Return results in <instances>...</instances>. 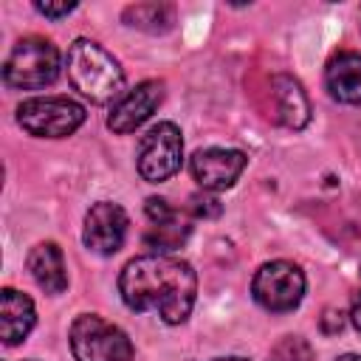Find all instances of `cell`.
I'll return each instance as SVG.
<instances>
[{
    "label": "cell",
    "mask_w": 361,
    "mask_h": 361,
    "mask_svg": "<svg viewBox=\"0 0 361 361\" xmlns=\"http://www.w3.org/2000/svg\"><path fill=\"white\" fill-rule=\"evenodd\" d=\"M336 361H361V355H355V353H344V355H338Z\"/></svg>",
    "instance_id": "obj_21"
},
{
    "label": "cell",
    "mask_w": 361,
    "mask_h": 361,
    "mask_svg": "<svg viewBox=\"0 0 361 361\" xmlns=\"http://www.w3.org/2000/svg\"><path fill=\"white\" fill-rule=\"evenodd\" d=\"M245 164H248V158L240 149L206 147L189 158V172L206 192H223V189L234 186V180L243 175Z\"/></svg>",
    "instance_id": "obj_9"
},
{
    "label": "cell",
    "mask_w": 361,
    "mask_h": 361,
    "mask_svg": "<svg viewBox=\"0 0 361 361\" xmlns=\"http://www.w3.org/2000/svg\"><path fill=\"white\" fill-rule=\"evenodd\" d=\"M118 293L135 313L155 310L166 324H183L195 307L197 276L180 257L144 254L121 268Z\"/></svg>",
    "instance_id": "obj_1"
},
{
    "label": "cell",
    "mask_w": 361,
    "mask_h": 361,
    "mask_svg": "<svg viewBox=\"0 0 361 361\" xmlns=\"http://www.w3.org/2000/svg\"><path fill=\"white\" fill-rule=\"evenodd\" d=\"M121 20L130 28H138L147 34H166L175 25V8L166 3H135L124 8Z\"/></svg>",
    "instance_id": "obj_15"
},
{
    "label": "cell",
    "mask_w": 361,
    "mask_h": 361,
    "mask_svg": "<svg viewBox=\"0 0 361 361\" xmlns=\"http://www.w3.org/2000/svg\"><path fill=\"white\" fill-rule=\"evenodd\" d=\"M324 87L341 104H361V54H336L324 68Z\"/></svg>",
    "instance_id": "obj_12"
},
{
    "label": "cell",
    "mask_w": 361,
    "mask_h": 361,
    "mask_svg": "<svg viewBox=\"0 0 361 361\" xmlns=\"http://www.w3.org/2000/svg\"><path fill=\"white\" fill-rule=\"evenodd\" d=\"M62 71L59 48L45 37L20 39L3 62V82L20 90H37L51 85Z\"/></svg>",
    "instance_id": "obj_3"
},
{
    "label": "cell",
    "mask_w": 361,
    "mask_h": 361,
    "mask_svg": "<svg viewBox=\"0 0 361 361\" xmlns=\"http://www.w3.org/2000/svg\"><path fill=\"white\" fill-rule=\"evenodd\" d=\"M350 319H353V327L358 330V336H361V290L353 296V307H350Z\"/></svg>",
    "instance_id": "obj_20"
},
{
    "label": "cell",
    "mask_w": 361,
    "mask_h": 361,
    "mask_svg": "<svg viewBox=\"0 0 361 361\" xmlns=\"http://www.w3.org/2000/svg\"><path fill=\"white\" fill-rule=\"evenodd\" d=\"M37 324V310L34 302L14 290V288H3L0 293V338L6 347L20 344Z\"/></svg>",
    "instance_id": "obj_11"
},
{
    "label": "cell",
    "mask_w": 361,
    "mask_h": 361,
    "mask_svg": "<svg viewBox=\"0 0 361 361\" xmlns=\"http://www.w3.org/2000/svg\"><path fill=\"white\" fill-rule=\"evenodd\" d=\"M310 350L299 336H285L268 355V361H307Z\"/></svg>",
    "instance_id": "obj_17"
},
{
    "label": "cell",
    "mask_w": 361,
    "mask_h": 361,
    "mask_svg": "<svg viewBox=\"0 0 361 361\" xmlns=\"http://www.w3.org/2000/svg\"><path fill=\"white\" fill-rule=\"evenodd\" d=\"M180 164H183V138L172 121H158L141 135L135 166L147 183L169 180L180 169Z\"/></svg>",
    "instance_id": "obj_6"
},
{
    "label": "cell",
    "mask_w": 361,
    "mask_h": 361,
    "mask_svg": "<svg viewBox=\"0 0 361 361\" xmlns=\"http://www.w3.org/2000/svg\"><path fill=\"white\" fill-rule=\"evenodd\" d=\"M71 353L76 361H133L130 336L113 322L82 313L71 324Z\"/></svg>",
    "instance_id": "obj_4"
},
{
    "label": "cell",
    "mask_w": 361,
    "mask_h": 361,
    "mask_svg": "<svg viewBox=\"0 0 361 361\" xmlns=\"http://www.w3.org/2000/svg\"><path fill=\"white\" fill-rule=\"evenodd\" d=\"M25 361H37V358H25Z\"/></svg>",
    "instance_id": "obj_23"
},
{
    "label": "cell",
    "mask_w": 361,
    "mask_h": 361,
    "mask_svg": "<svg viewBox=\"0 0 361 361\" xmlns=\"http://www.w3.org/2000/svg\"><path fill=\"white\" fill-rule=\"evenodd\" d=\"M192 212H195L197 217H217V214H220V203H217V197L195 195V197H192Z\"/></svg>",
    "instance_id": "obj_18"
},
{
    "label": "cell",
    "mask_w": 361,
    "mask_h": 361,
    "mask_svg": "<svg viewBox=\"0 0 361 361\" xmlns=\"http://www.w3.org/2000/svg\"><path fill=\"white\" fill-rule=\"evenodd\" d=\"M271 99L276 107V118L290 127V130H302L310 121V102L302 90V85L293 76H274L271 79Z\"/></svg>",
    "instance_id": "obj_14"
},
{
    "label": "cell",
    "mask_w": 361,
    "mask_h": 361,
    "mask_svg": "<svg viewBox=\"0 0 361 361\" xmlns=\"http://www.w3.org/2000/svg\"><path fill=\"white\" fill-rule=\"evenodd\" d=\"M214 361H245V358H240V355H226V358H214Z\"/></svg>",
    "instance_id": "obj_22"
},
{
    "label": "cell",
    "mask_w": 361,
    "mask_h": 361,
    "mask_svg": "<svg viewBox=\"0 0 361 361\" xmlns=\"http://www.w3.org/2000/svg\"><path fill=\"white\" fill-rule=\"evenodd\" d=\"M34 8L39 11V14H45V17H51V20H59V17H65V14H71L73 8H76V3H34Z\"/></svg>",
    "instance_id": "obj_19"
},
{
    "label": "cell",
    "mask_w": 361,
    "mask_h": 361,
    "mask_svg": "<svg viewBox=\"0 0 361 361\" xmlns=\"http://www.w3.org/2000/svg\"><path fill=\"white\" fill-rule=\"evenodd\" d=\"M189 231H192V226L186 220H180V214H178L175 220H166V223H155V226L149 223V231L144 234V240H147V245H152L158 251H172L186 243Z\"/></svg>",
    "instance_id": "obj_16"
},
{
    "label": "cell",
    "mask_w": 361,
    "mask_h": 361,
    "mask_svg": "<svg viewBox=\"0 0 361 361\" xmlns=\"http://www.w3.org/2000/svg\"><path fill=\"white\" fill-rule=\"evenodd\" d=\"M85 107L68 96H34L17 107V124L37 138H65L85 121Z\"/></svg>",
    "instance_id": "obj_5"
},
{
    "label": "cell",
    "mask_w": 361,
    "mask_h": 361,
    "mask_svg": "<svg viewBox=\"0 0 361 361\" xmlns=\"http://www.w3.org/2000/svg\"><path fill=\"white\" fill-rule=\"evenodd\" d=\"M251 296L259 307L271 313L293 310L305 296V274L288 259H274L257 268L251 279Z\"/></svg>",
    "instance_id": "obj_7"
},
{
    "label": "cell",
    "mask_w": 361,
    "mask_h": 361,
    "mask_svg": "<svg viewBox=\"0 0 361 361\" xmlns=\"http://www.w3.org/2000/svg\"><path fill=\"white\" fill-rule=\"evenodd\" d=\"M164 102V82L158 79H147L141 85H135L133 90H127L110 110L107 116V127L118 135H127L133 130H138Z\"/></svg>",
    "instance_id": "obj_10"
},
{
    "label": "cell",
    "mask_w": 361,
    "mask_h": 361,
    "mask_svg": "<svg viewBox=\"0 0 361 361\" xmlns=\"http://www.w3.org/2000/svg\"><path fill=\"white\" fill-rule=\"evenodd\" d=\"M65 68L73 90H79L93 104L116 102L124 90V71L118 59L93 39H85V37L73 39V45L68 48Z\"/></svg>",
    "instance_id": "obj_2"
},
{
    "label": "cell",
    "mask_w": 361,
    "mask_h": 361,
    "mask_svg": "<svg viewBox=\"0 0 361 361\" xmlns=\"http://www.w3.org/2000/svg\"><path fill=\"white\" fill-rule=\"evenodd\" d=\"M25 265H28L34 282H37L45 293L56 296V293H62V290L68 288V265H65L62 248H59L56 243H37V245L31 248Z\"/></svg>",
    "instance_id": "obj_13"
},
{
    "label": "cell",
    "mask_w": 361,
    "mask_h": 361,
    "mask_svg": "<svg viewBox=\"0 0 361 361\" xmlns=\"http://www.w3.org/2000/svg\"><path fill=\"white\" fill-rule=\"evenodd\" d=\"M127 226H130V217H127V212L118 203L99 200L85 214L82 243L87 245V251H93L99 257H113L124 245Z\"/></svg>",
    "instance_id": "obj_8"
}]
</instances>
